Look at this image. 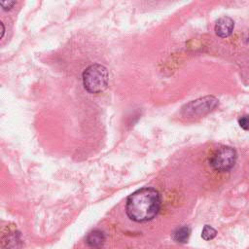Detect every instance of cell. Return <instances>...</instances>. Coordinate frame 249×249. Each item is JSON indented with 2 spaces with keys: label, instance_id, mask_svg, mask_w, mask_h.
I'll return each mask as SVG.
<instances>
[{
  "label": "cell",
  "instance_id": "3",
  "mask_svg": "<svg viewBox=\"0 0 249 249\" xmlns=\"http://www.w3.org/2000/svg\"><path fill=\"white\" fill-rule=\"evenodd\" d=\"M236 160V152L231 147L223 146L213 152L210 157V165L217 171H229L232 168Z\"/></svg>",
  "mask_w": 249,
  "mask_h": 249
},
{
  "label": "cell",
  "instance_id": "1",
  "mask_svg": "<svg viewBox=\"0 0 249 249\" xmlns=\"http://www.w3.org/2000/svg\"><path fill=\"white\" fill-rule=\"evenodd\" d=\"M160 207V196L156 189L142 188L133 192L126 199L125 212L135 222L152 220Z\"/></svg>",
  "mask_w": 249,
  "mask_h": 249
},
{
  "label": "cell",
  "instance_id": "5",
  "mask_svg": "<svg viewBox=\"0 0 249 249\" xmlns=\"http://www.w3.org/2000/svg\"><path fill=\"white\" fill-rule=\"evenodd\" d=\"M234 22L230 17H222L220 18L215 24V33L221 37L226 38L229 37L233 30Z\"/></svg>",
  "mask_w": 249,
  "mask_h": 249
},
{
  "label": "cell",
  "instance_id": "2",
  "mask_svg": "<svg viewBox=\"0 0 249 249\" xmlns=\"http://www.w3.org/2000/svg\"><path fill=\"white\" fill-rule=\"evenodd\" d=\"M83 86L90 93H100L106 89L109 81L107 68L99 63L88 66L83 74Z\"/></svg>",
  "mask_w": 249,
  "mask_h": 249
},
{
  "label": "cell",
  "instance_id": "7",
  "mask_svg": "<svg viewBox=\"0 0 249 249\" xmlns=\"http://www.w3.org/2000/svg\"><path fill=\"white\" fill-rule=\"evenodd\" d=\"M191 233L190 228L184 226L181 228H178L174 232H173V238L175 241L180 242V243H185L189 239Z\"/></svg>",
  "mask_w": 249,
  "mask_h": 249
},
{
  "label": "cell",
  "instance_id": "4",
  "mask_svg": "<svg viewBox=\"0 0 249 249\" xmlns=\"http://www.w3.org/2000/svg\"><path fill=\"white\" fill-rule=\"evenodd\" d=\"M217 104V100L214 97H204L201 99H197L187 104L183 108V113L186 116H196L203 113H207L212 110Z\"/></svg>",
  "mask_w": 249,
  "mask_h": 249
},
{
  "label": "cell",
  "instance_id": "8",
  "mask_svg": "<svg viewBox=\"0 0 249 249\" xmlns=\"http://www.w3.org/2000/svg\"><path fill=\"white\" fill-rule=\"evenodd\" d=\"M216 233H217V231L215 229H213L211 226L205 225L201 231V237L204 240H211L216 236Z\"/></svg>",
  "mask_w": 249,
  "mask_h": 249
},
{
  "label": "cell",
  "instance_id": "6",
  "mask_svg": "<svg viewBox=\"0 0 249 249\" xmlns=\"http://www.w3.org/2000/svg\"><path fill=\"white\" fill-rule=\"evenodd\" d=\"M104 241H105V235H104V233H103L101 231H99V230H94V231H90V232L87 235V237H86V242H87V244H88L89 247L93 248V249H98V248H100V247L103 245Z\"/></svg>",
  "mask_w": 249,
  "mask_h": 249
},
{
  "label": "cell",
  "instance_id": "10",
  "mask_svg": "<svg viewBox=\"0 0 249 249\" xmlns=\"http://www.w3.org/2000/svg\"><path fill=\"white\" fill-rule=\"evenodd\" d=\"M16 4L15 1H1L0 5L3 8V10H10L14 5Z\"/></svg>",
  "mask_w": 249,
  "mask_h": 249
},
{
  "label": "cell",
  "instance_id": "9",
  "mask_svg": "<svg viewBox=\"0 0 249 249\" xmlns=\"http://www.w3.org/2000/svg\"><path fill=\"white\" fill-rule=\"evenodd\" d=\"M238 124L244 130H249V116H242L238 120Z\"/></svg>",
  "mask_w": 249,
  "mask_h": 249
}]
</instances>
